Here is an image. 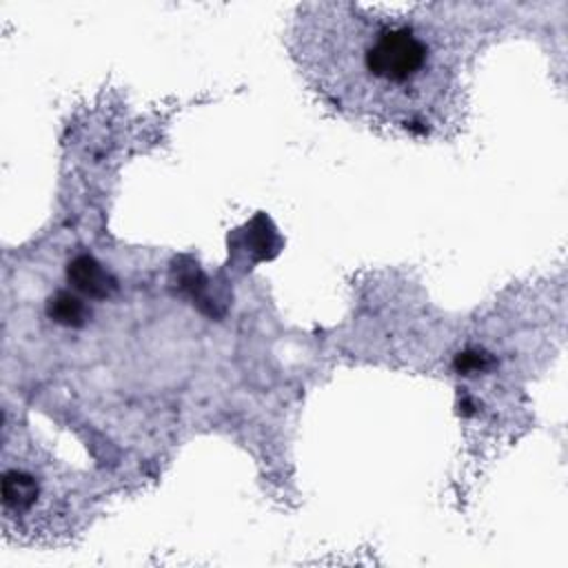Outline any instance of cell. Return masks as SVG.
Wrapping results in <instances>:
<instances>
[{"label": "cell", "mask_w": 568, "mask_h": 568, "mask_svg": "<svg viewBox=\"0 0 568 568\" xmlns=\"http://www.w3.org/2000/svg\"><path fill=\"white\" fill-rule=\"evenodd\" d=\"M293 55L339 113L406 135H442L464 109L466 40L450 18L386 13L353 2L300 7Z\"/></svg>", "instance_id": "6da1fadb"}]
</instances>
